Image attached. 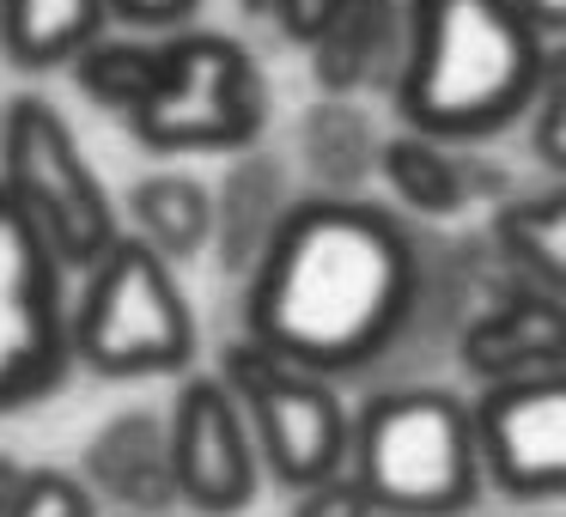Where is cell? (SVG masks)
Returning a JSON list of instances; mask_svg holds the SVG:
<instances>
[{"instance_id": "1", "label": "cell", "mask_w": 566, "mask_h": 517, "mask_svg": "<svg viewBox=\"0 0 566 517\" xmlns=\"http://www.w3.org/2000/svg\"><path fill=\"white\" fill-rule=\"evenodd\" d=\"M415 232L359 196H298L244 274V335L323 378H354L408 341L420 298Z\"/></svg>"}, {"instance_id": "2", "label": "cell", "mask_w": 566, "mask_h": 517, "mask_svg": "<svg viewBox=\"0 0 566 517\" xmlns=\"http://www.w3.org/2000/svg\"><path fill=\"white\" fill-rule=\"evenodd\" d=\"M548 74V38L517 0H408L396 110L439 140H481L530 116Z\"/></svg>"}, {"instance_id": "3", "label": "cell", "mask_w": 566, "mask_h": 517, "mask_svg": "<svg viewBox=\"0 0 566 517\" xmlns=\"http://www.w3.org/2000/svg\"><path fill=\"white\" fill-rule=\"evenodd\" d=\"M347 468L378 517H463L481 499L475 408L439 383H396L354 414Z\"/></svg>"}, {"instance_id": "4", "label": "cell", "mask_w": 566, "mask_h": 517, "mask_svg": "<svg viewBox=\"0 0 566 517\" xmlns=\"http://www.w3.org/2000/svg\"><path fill=\"white\" fill-rule=\"evenodd\" d=\"M67 335L74 359L98 378H171L196 359V310L171 274V256H159L140 232H116L111 250L80 268Z\"/></svg>"}, {"instance_id": "5", "label": "cell", "mask_w": 566, "mask_h": 517, "mask_svg": "<svg viewBox=\"0 0 566 517\" xmlns=\"http://www.w3.org/2000/svg\"><path fill=\"white\" fill-rule=\"evenodd\" d=\"M153 152H244L269 128V86L250 50L226 31H165L159 67L128 116Z\"/></svg>"}, {"instance_id": "6", "label": "cell", "mask_w": 566, "mask_h": 517, "mask_svg": "<svg viewBox=\"0 0 566 517\" xmlns=\"http://www.w3.org/2000/svg\"><path fill=\"white\" fill-rule=\"evenodd\" d=\"M0 183L13 189V201L31 213V225L67 274L98 262L111 238L123 232L116 201L104 177L92 171L74 123L43 92H19L0 116Z\"/></svg>"}, {"instance_id": "7", "label": "cell", "mask_w": 566, "mask_h": 517, "mask_svg": "<svg viewBox=\"0 0 566 517\" xmlns=\"http://www.w3.org/2000/svg\"><path fill=\"white\" fill-rule=\"evenodd\" d=\"M220 378L244 408L262 468L281 487H305V481H323L347 463L354 414L335 395V378L293 366V359H281L274 347L250 341V335H238L220 354Z\"/></svg>"}, {"instance_id": "8", "label": "cell", "mask_w": 566, "mask_h": 517, "mask_svg": "<svg viewBox=\"0 0 566 517\" xmlns=\"http://www.w3.org/2000/svg\"><path fill=\"white\" fill-rule=\"evenodd\" d=\"M62 281L67 268L0 183V414L55 395L74 371Z\"/></svg>"}, {"instance_id": "9", "label": "cell", "mask_w": 566, "mask_h": 517, "mask_svg": "<svg viewBox=\"0 0 566 517\" xmlns=\"http://www.w3.org/2000/svg\"><path fill=\"white\" fill-rule=\"evenodd\" d=\"M481 475L505 499H566V366L481 383Z\"/></svg>"}, {"instance_id": "10", "label": "cell", "mask_w": 566, "mask_h": 517, "mask_svg": "<svg viewBox=\"0 0 566 517\" xmlns=\"http://www.w3.org/2000/svg\"><path fill=\"white\" fill-rule=\"evenodd\" d=\"M171 463L177 493L201 517H232L256 499L262 456L250 439V420L220 371H184V390L171 402Z\"/></svg>"}, {"instance_id": "11", "label": "cell", "mask_w": 566, "mask_h": 517, "mask_svg": "<svg viewBox=\"0 0 566 517\" xmlns=\"http://www.w3.org/2000/svg\"><path fill=\"white\" fill-rule=\"evenodd\" d=\"M457 359L481 383L566 366V298L536 286V281H524V274H512L500 293H488L463 317Z\"/></svg>"}, {"instance_id": "12", "label": "cell", "mask_w": 566, "mask_h": 517, "mask_svg": "<svg viewBox=\"0 0 566 517\" xmlns=\"http://www.w3.org/2000/svg\"><path fill=\"white\" fill-rule=\"evenodd\" d=\"M86 487L98 493V505H116V511L184 505L171 463V426L153 408H128V414L104 420L86 444Z\"/></svg>"}, {"instance_id": "13", "label": "cell", "mask_w": 566, "mask_h": 517, "mask_svg": "<svg viewBox=\"0 0 566 517\" xmlns=\"http://www.w3.org/2000/svg\"><path fill=\"white\" fill-rule=\"evenodd\" d=\"M293 201L298 196H293V171H286V159L256 152V147L238 152L232 171H226V183L213 189V238H208V250L220 256V268L244 281V274L262 262V250L274 244V232L286 225Z\"/></svg>"}, {"instance_id": "14", "label": "cell", "mask_w": 566, "mask_h": 517, "mask_svg": "<svg viewBox=\"0 0 566 517\" xmlns=\"http://www.w3.org/2000/svg\"><path fill=\"white\" fill-rule=\"evenodd\" d=\"M402 43H408V0H342V13L329 19L311 55H317V86L335 98L354 92H390L396 67H402Z\"/></svg>"}, {"instance_id": "15", "label": "cell", "mask_w": 566, "mask_h": 517, "mask_svg": "<svg viewBox=\"0 0 566 517\" xmlns=\"http://www.w3.org/2000/svg\"><path fill=\"white\" fill-rule=\"evenodd\" d=\"M98 31H111V0H0V55L25 74L67 67Z\"/></svg>"}, {"instance_id": "16", "label": "cell", "mask_w": 566, "mask_h": 517, "mask_svg": "<svg viewBox=\"0 0 566 517\" xmlns=\"http://www.w3.org/2000/svg\"><path fill=\"white\" fill-rule=\"evenodd\" d=\"M298 165L317 183V196H359L371 171H378V135H371L366 110L354 98L323 92L298 123Z\"/></svg>"}, {"instance_id": "17", "label": "cell", "mask_w": 566, "mask_h": 517, "mask_svg": "<svg viewBox=\"0 0 566 517\" xmlns=\"http://www.w3.org/2000/svg\"><path fill=\"white\" fill-rule=\"evenodd\" d=\"M378 177L396 189V201H402L408 213H420V220H451V213L469 208V177H463L457 140L402 128V135L378 140Z\"/></svg>"}, {"instance_id": "18", "label": "cell", "mask_w": 566, "mask_h": 517, "mask_svg": "<svg viewBox=\"0 0 566 517\" xmlns=\"http://www.w3.org/2000/svg\"><path fill=\"white\" fill-rule=\"evenodd\" d=\"M488 244L512 274H524V281L566 298V183L524 196V201H505L493 213Z\"/></svg>"}, {"instance_id": "19", "label": "cell", "mask_w": 566, "mask_h": 517, "mask_svg": "<svg viewBox=\"0 0 566 517\" xmlns=\"http://www.w3.org/2000/svg\"><path fill=\"white\" fill-rule=\"evenodd\" d=\"M128 213H135V232L171 262L201 256L208 238H213V189L189 171L140 177V183L128 189Z\"/></svg>"}, {"instance_id": "20", "label": "cell", "mask_w": 566, "mask_h": 517, "mask_svg": "<svg viewBox=\"0 0 566 517\" xmlns=\"http://www.w3.org/2000/svg\"><path fill=\"white\" fill-rule=\"evenodd\" d=\"M67 67H74L80 92H86L98 110H111L128 123V116L140 110V98H147V86H153V67H159V31H153V38H111V31H98Z\"/></svg>"}, {"instance_id": "21", "label": "cell", "mask_w": 566, "mask_h": 517, "mask_svg": "<svg viewBox=\"0 0 566 517\" xmlns=\"http://www.w3.org/2000/svg\"><path fill=\"white\" fill-rule=\"evenodd\" d=\"M7 517H98V493L67 468H25Z\"/></svg>"}, {"instance_id": "22", "label": "cell", "mask_w": 566, "mask_h": 517, "mask_svg": "<svg viewBox=\"0 0 566 517\" xmlns=\"http://www.w3.org/2000/svg\"><path fill=\"white\" fill-rule=\"evenodd\" d=\"M530 147L548 171L566 177V50L548 55V74H542V92L530 104Z\"/></svg>"}, {"instance_id": "23", "label": "cell", "mask_w": 566, "mask_h": 517, "mask_svg": "<svg viewBox=\"0 0 566 517\" xmlns=\"http://www.w3.org/2000/svg\"><path fill=\"white\" fill-rule=\"evenodd\" d=\"M286 517H378V505H371V493L354 481V468L342 463L335 475L293 487V511Z\"/></svg>"}, {"instance_id": "24", "label": "cell", "mask_w": 566, "mask_h": 517, "mask_svg": "<svg viewBox=\"0 0 566 517\" xmlns=\"http://www.w3.org/2000/svg\"><path fill=\"white\" fill-rule=\"evenodd\" d=\"M335 13H342V0H274V13H269V19L281 25L286 43H305V50H311V43L329 31Z\"/></svg>"}, {"instance_id": "25", "label": "cell", "mask_w": 566, "mask_h": 517, "mask_svg": "<svg viewBox=\"0 0 566 517\" xmlns=\"http://www.w3.org/2000/svg\"><path fill=\"white\" fill-rule=\"evenodd\" d=\"M196 7L201 0H111V19L128 31H177V25H189Z\"/></svg>"}, {"instance_id": "26", "label": "cell", "mask_w": 566, "mask_h": 517, "mask_svg": "<svg viewBox=\"0 0 566 517\" xmlns=\"http://www.w3.org/2000/svg\"><path fill=\"white\" fill-rule=\"evenodd\" d=\"M517 7L542 38H566V0H517Z\"/></svg>"}, {"instance_id": "27", "label": "cell", "mask_w": 566, "mask_h": 517, "mask_svg": "<svg viewBox=\"0 0 566 517\" xmlns=\"http://www.w3.org/2000/svg\"><path fill=\"white\" fill-rule=\"evenodd\" d=\"M19 481H25V463H13V456L0 451V517H7V505H13Z\"/></svg>"}, {"instance_id": "28", "label": "cell", "mask_w": 566, "mask_h": 517, "mask_svg": "<svg viewBox=\"0 0 566 517\" xmlns=\"http://www.w3.org/2000/svg\"><path fill=\"white\" fill-rule=\"evenodd\" d=\"M238 7H244L250 19H269V13H274V0H238Z\"/></svg>"}, {"instance_id": "29", "label": "cell", "mask_w": 566, "mask_h": 517, "mask_svg": "<svg viewBox=\"0 0 566 517\" xmlns=\"http://www.w3.org/2000/svg\"><path fill=\"white\" fill-rule=\"evenodd\" d=\"M123 517H171V511H123Z\"/></svg>"}]
</instances>
